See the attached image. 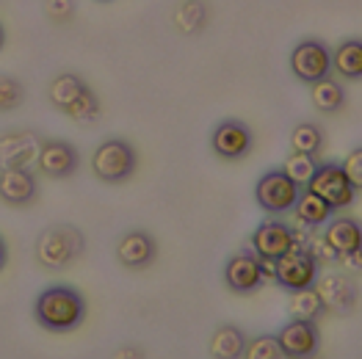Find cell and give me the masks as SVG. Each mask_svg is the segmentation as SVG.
Masks as SVG:
<instances>
[{
    "label": "cell",
    "mask_w": 362,
    "mask_h": 359,
    "mask_svg": "<svg viewBox=\"0 0 362 359\" xmlns=\"http://www.w3.org/2000/svg\"><path fill=\"white\" fill-rule=\"evenodd\" d=\"M47 94H50V102L59 108L61 114H66L69 119L89 124V122H94L100 117V100H97V94L75 72H61V75H56Z\"/></svg>",
    "instance_id": "obj_2"
},
{
    "label": "cell",
    "mask_w": 362,
    "mask_h": 359,
    "mask_svg": "<svg viewBox=\"0 0 362 359\" xmlns=\"http://www.w3.org/2000/svg\"><path fill=\"white\" fill-rule=\"evenodd\" d=\"M321 299L327 304V312H351L354 301H357V285L349 279V276H340V273H332V276H324L315 282Z\"/></svg>",
    "instance_id": "obj_18"
},
{
    "label": "cell",
    "mask_w": 362,
    "mask_h": 359,
    "mask_svg": "<svg viewBox=\"0 0 362 359\" xmlns=\"http://www.w3.org/2000/svg\"><path fill=\"white\" fill-rule=\"evenodd\" d=\"M304 188L318 194L324 202H329L334 213L343 208H351L354 199H357V188L351 185V180L346 177L340 163H318L315 175L310 177V182Z\"/></svg>",
    "instance_id": "obj_8"
},
{
    "label": "cell",
    "mask_w": 362,
    "mask_h": 359,
    "mask_svg": "<svg viewBox=\"0 0 362 359\" xmlns=\"http://www.w3.org/2000/svg\"><path fill=\"white\" fill-rule=\"evenodd\" d=\"M282 169H285V175L291 180H296L299 185H307L310 177L315 175V169H318V160H315V155H310V152H291L288 158H285V163H282Z\"/></svg>",
    "instance_id": "obj_25"
},
{
    "label": "cell",
    "mask_w": 362,
    "mask_h": 359,
    "mask_svg": "<svg viewBox=\"0 0 362 359\" xmlns=\"http://www.w3.org/2000/svg\"><path fill=\"white\" fill-rule=\"evenodd\" d=\"M243 357H249V359H279L282 357V348H279L276 334H257V337L246 340V351H243Z\"/></svg>",
    "instance_id": "obj_26"
},
{
    "label": "cell",
    "mask_w": 362,
    "mask_h": 359,
    "mask_svg": "<svg viewBox=\"0 0 362 359\" xmlns=\"http://www.w3.org/2000/svg\"><path fill=\"white\" fill-rule=\"evenodd\" d=\"M291 318H307V321H318L321 315H327V304L321 299L318 288H304V290H293L291 293V304H288Z\"/></svg>",
    "instance_id": "obj_23"
},
{
    "label": "cell",
    "mask_w": 362,
    "mask_h": 359,
    "mask_svg": "<svg viewBox=\"0 0 362 359\" xmlns=\"http://www.w3.org/2000/svg\"><path fill=\"white\" fill-rule=\"evenodd\" d=\"M327 246L332 249L337 257L343 254H351V252H360L362 249V221L351 218V216H332L327 224H324V235Z\"/></svg>",
    "instance_id": "obj_16"
},
{
    "label": "cell",
    "mask_w": 362,
    "mask_h": 359,
    "mask_svg": "<svg viewBox=\"0 0 362 359\" xmlns=\"http://www.w3.org/2000/svg\"><path fill=\"white\" fill-rule=\"evenodd\" d=\"M340 166H343L346 177L351 180V185H354L357 191H362V147L349 152V155H346V160H343Z\"/></svg>",
    "instance_id": "obj_28"
},
{
    "label": "cell",
    "mask_w": 362,
    "mask_h": 359,
    "mask_svg": "<svg viewBox=\"0 0 362 359\" xmlns=\"http://www.w3.org/2000/svg\"><path fill=\"white\" fill-rule=\"evenodd\" d=\"M255 147L252 127L241 119H221L211 133V150L221 160H243Z\"/></svg>",
    "instance_id": "obj_9"
},
{
    "label": "cell",
    "mask_w": 362,
    "mask_h": 359,
    "mask_svg": "<svg viewBox=\"0 0 362 359\" xmlns=\"http://www.w3.org/2000/svg\"><path fill=\"white\" fill-rule=\"evenodd\" d=\"M332 69L343 81H362V39H343L334 47Z\"/></svg>",
    "instance_id": "obj_21"
},
{
    "label": "cell",
    "mask_w": 362,
    "mask_h": 359,
    "mask_svg": "<svg viewBox=\"0 0 362 359\" xmlns=\"http://www.w3.org/2000/svg\"><path fill=\"white\" fill-rule=\"evenodd\" d=\"M282 357L288 359H307L315 357L321 348V334H318V324L307 321V318H291L285 326L276 331Z\"/></svg>",
    "instance_id": "obj_10"
},
{
    "label": "cell",
    "mask_w": 362,
    "mask_h": 359,
    "mask_svg": "<svg viewBox=\"0 0 362 359\" xmlns=\"http://www.w3.org/2000/svg\"><path fill=\"white\" fill-rule=\"evenodd\" d=\"M291 72L296 75L299 83H307V86L329 78L334 72L329 45L321 39H302L291 50Z\"/></svg>",
    "instance_id": "obj_7"
},
{
    "label": "cell",
    "mask_w": 362,
    "mask_h": 359,
    "mask_svg": "<svg viewBox=\"0 0 362 359\" xmlns=\"http://www.w3.org/2000/svg\"><path fill=\"white\" fill-rule=\"evenodd\" d=\"M302 185L285 175V169H272L255 182V202L269 216H285L296 208Z\"/></svg>",
    "instance_id": "obj_6"
},
{
    "label": "cell",
    "mask_w": 362,
    "mask_h": 359,
    "mask_svg": "<svg viewBox=\"0 0 362 359\" xmlns=\"http://www.w3.org/2000/svg\"><path fill=\"white\" fill-rule=\"evenodd\" d=\"M23 97H25V91H23V83L17 78L0 75V114L20 108L23 105Z\"/></svg>",
    "instance_id": "obj_27"
},
{
    "label": "cell",
    "mask_w": 362,
    "mask_h": 359,
    "mask_svg": "<svg viewBox=\"0 0 362 359\" xmlns=\"http://www.w3.org/2000/svg\"><path fill=\"white\" fill-rule=\"evenodd\" d=\"M293 213H296V221H299L302 227H307V230H318V227H324V224L334 216V208L329 205V202H324L318 194H313V191L302 188Z\"/></svg>",
    "instance_id": "obj_19"
},
{
    "label": "cell",
    "mask_w": 362,
    "mask_h": 359,
    "mask_svg": "<svg viewBox=\"0 0 362 359\" xmlns=\"http://www.w3.org/2000/svg\"><path fill=\"white\" fill-rule=\"evenodd\" d=\"M86 249L83 233L72 224H56L47 227L36 240V260L45 271L69 269Z\"/></svg>",
    "instance_id": "obj_3"
},
{
    "label": "cell",
    "mask_w": 362,
    "mask_h": 359,
    "mask_svg": "<svg viewBox=\"0 0 362 359\" xmlns=\"http://www.w3.org/2000/svg\"><path fill=\"white\" fill-rule=\"evenodd\" d=\"M39 196V180L28 166L0 169V202L8 208H28Z\"/></svg>",
    "instance_id": "obj_14"
},
{
    "label": "cell",
    "mask_w": 362,
    "mask_h": 359,
    "mask_svg": "<svg viewBox=\"0 0 362 359\" xmlns=\"http://www.w3.org/2000/svg\"><path fill=\"white\" fill-rule=\"evenodd\" d=\"M36 169H39L45 177H53V180L72 177V175L81 169V152L75 150L69 141L47 139V141L39 144Z\"/></svg>",
    "instance_id": "obj_11"
},
{
    "label": "cell",
    "mask_w": 362,
    "mask_h": 359,
    "mask_svg": "<svg viewBox=\"0 0 362 359\" xmlns=\"http://www.w3.org/2000/svg\"><path fill=\"white\" fill-rule=\"evenodd\" d=\"M42 139L30 130L23 133H6L0 139V169H8V166H28L30 160L36 158Z\"/></svg>",
    "instance_id": "obj_17"
},
{
    "label": "cell",
    "mask_w": 362,
    "mask_h": 359,
    "mask_svg": "<svg viewBox=\"0 0 362 359\" xmlns=\"http://www.w3.org/2000/svg\"><path fill=\"white\" fill-rule=\"evenodd\" d=\"M224 285L238 293V296H249L255 290H260L266 285V273H263V263L255 252H238L227 260L224 266Z\"/></svg>",
    "instance_id": "obj_12"
},
{
    "label": "cell",
    "mask_w": 362,
    "mask_h": 359,
    "mask_svg": "<svg viewBox=\"0 0 362 359\" xmlns=\"http://www.w3.org/2000/svg\"><path fill=\"white\" fill-rule=\"evenodd\" d=\"M33 318L42 329L56 334L75 331L86 318V299L69 285H50L33 301Z\"/></svg>",
    "instance_id": "obj_1"
},
{
    "label": "cell",
    "mask_w": 362,
    "mask_h": 359,
    "mask_svg": "<svg viewBox=\"0 0 362 359\" xmlns=\"http://www.w3.org/2000/svg\"><path fill=\"white\" fill-rule=\"evenodd\" d=\"M211 357L216 359H241L246 351V334L233 324H221L211 334Z\"/></svg>",
    "instance_id": "obj_20"
},
{
    "label": "cell",
    "mask_w": 362,
    "mask_h": 359,
    "mask_svg": "<svg viewBox=\"0 0 362 359\" xmlns=\"http://www.w3.org/2000/svg\"><path fill=\"white\" fill-rule=\"evenodd\" d=\"M3 45H6V30H3V25H0V50H3Z\"/></svg>",
    "instance_id": "obj_31"
},
{
    "label": "cell",
    "mask_w": 362,
    "mask_h": 359,
    "mask_svg": "<svg viewBox=\"0 0 362 359\" xmlns=\"http://www.w3.org/2000/svg\"><path fill=\"white\" fill-rule=\"evenodd\" d=\"M291 147H293L296 152L318 155L321 147H324V133H321V127H318V124H313V122H302V124H296V127H293V133H291Z\"/></svg>",
    "instance_id": "obj_24"
},
{
    "label": "cell",
    "mask_w": 362,
    "mask_h": 359,
    "mask_svg": "<svg viewBox=\"0 0 362 359\" xmlns=\"http://www.w3.org/2000/svg\"><path fill=\"white\" fill-rule=\"evenodd\" d=\"M318 276H321V263L310 249L293 246L291 252L274 260V282L288 293L313 288Z\"/></svg>",
    "instance_id": "obj_5"
},
{
    "label": "cell",
    "mask_w": 362,
    "mask_h": 359,
    "mask_svg": "<svg viewBox=\"0 0 362 359\" xmlns=\"http://www.w3.org/2000/svg\"><path fill=\"white\" fill-rule=\"evenodd\" d=\"M296 246V235H293V227H288L282 218H266L255 233H252V252L260 257V260H276L282 257L285 252H291Z\"/></svg>",
    "instance_id": "obj_13"
},
{
    "label": "cell",
    "mask_w": 362,
    "mask_h": 359,
    "mask_svg": "<svg viewBox=\"0 0 362 359\" xmlns=\"http://www.w3.org/2000/svg\"><path fill=\"white\" fill-rule=\"evenodd\" d=\"M155 254H158V243L144 230H130L117 243V260H119V266L130 271H141L152 266Z\"/></svg>",
    "instance_id": "obj_15"
},
{
    "label": "cell",
    "mask_w": 362,
    "mask_h": 359,
    "mask_svg": "<svg viewBox=\"0 0 362 359\" xmlns=\"http://www.w3.org/2000/svg\"><path fill=\"white\" fill-rule=\"evenodd\" d=\"M6 263H8V246H6V240L0 238V271L6 269Z\"/></svg>",
    "instance_id": "obj_30"
},
{
    "label": "cell",
    "mask_w": 362,
    "mask_h": 359,
    "mask_svg": "<svg viewBox=\"0 0 362 359\" xmlns=\"http://www.w3.org/2000/svg\"><path fill=\"white\" fill-rule=\"evenodd\" d=\"M310 97H313V105L321 111V114H337L343 105H346V89L340 81L334 78H324L318 83L310 86Z\"/></svg>",
    "instance_id": "obj_22"
},
{
    "label": "cell",
    "mask_w": 362,
    "mask_h": 359,
    "mask_svg": "<svg viewBox=\"0 0 362 359\" xmlns=\"http://www.w3.org/2000/svg\"><path fill=\"white\" fill-rule=\"evenodd\" d=\"M72 0H47V14L53 17V20H66V17H72Z\"/></svg>",
    "instance_id": "obj_29"
},
{
    "label": "cell",
    "mask_w": 362,
    "mask_h": 359,
    "mask_svg": "<svg viewBox=\"0 0 362 359\" xmlns=\"http://www.w3.org/2000/svg\"><path fill=\"white\" fill-rule=\"evenodd\" d=\"M136 166H139V155L133 150V144L124 141V139H105L91 155L94 177L103 180V182H111V185L133 177Z\"/></svg>",
    "instance_id": "obj_4"
}]
</instances>
